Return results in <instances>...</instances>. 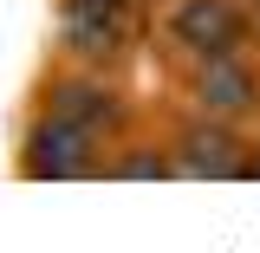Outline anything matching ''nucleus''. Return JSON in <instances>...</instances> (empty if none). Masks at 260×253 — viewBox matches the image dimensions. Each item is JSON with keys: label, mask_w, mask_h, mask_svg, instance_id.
<instances>
[{"label": "nucleus", "mask_w": 260, "mask_h": 253, "mask_svg": "<svg viewBox=\"0 0 260 253\" xmlns=\"http://www.w3.org/2000/svg\"><path fill=\"white\" fill-rule=\"evenodd\" d=\"M137 7H143V0H137Z\"/></svg>", "instance_id": "9d476101"}, {"label": "nucleus", "mask_w": 260, "mask_h": 253, "mask_svg": "<svg viewBox=\"0 0 260 253\" xmlns=\"http://www.w3.org/2000/svg\"><path fill=\"white\" fill-rule=\"evenodd\" d=\"M247 182H260V136H254V150H247Z\"/></svg>", "instance_id": "6e6552de"}, {"label": "nucleus", "mask_w": 260, "mask_h": 253, "mask_svg": "<svg viewBox=\"0 0 260 253\" xmlns=\"http://www.w3.org/2000/svg\"><path fill=\"white\" fill-rule=\"evenodd\" d=\"M150 32L176 65L221 59V52H254V7L247 0H162L150 13Z\"/></svg>", "instance_id": "7ed1b4c3"}, {"label": "nucleus", "mask_w": 260, "mask_h": 253, "mask_svg": "<svg viewBox=\"0 0 260 253\" xmlns=\"http://www.w3.org/2000/svg\"><path fill=\"white\" fill-rule=\"evenodd\" d=\"M176 97H182V111L254 130V117H260V52H221V59L176 65Z\"/></svg>", "instance_id": "39448f33"}, {"label": "nucleus", "mask_w": 260, "mask_h": 253, "mask_svg": "<svg viewBox=\"0 0 260 253\" xmlns=\"http://www.w3.org/2000/svg\"><path fill=\"white\" fill-rule=\"evenodd\" d=\"M150 7L137 0H52V59L85 71H124L143 52Z\"/></svg>", "instance_id": "f257e3e1"}, {"label": "nucleus", "mask_w": 260, "mask_h": 253, "mask_svg": "<svg viewBox=\"0 0 260 253\" xmlns=\"http://www.w3.org/2000/svg\"><path fill=\"white\" fill-rule=\"evenodd\" d=\"M162 136L176 150V175L182 182H247V150H254L247 124H221V117L182 111Z\"/></svg>", "instance_id": "423d86ee"}, {"label": "nucleus", "mask_w": 260, "mask_h": 253, "mask_svg": "<svg viewBox=\"0 0 260 253\" xmlns=\"http://www.w3.org/2000/svg\"><path fill=\"white\" fill-rule=\"evenodd\" d=\"M247 7H254V52H260V0H247Z\"/></svg>", "instance_id": "1a4fd4ad"}, {"label": "nucleus", "mask_w": 260, "mask_h": 253, "mask_svg": "<svg viewBox=\"0 0 260 253\" xmlns=\"http://www.w3.org/2000/svg\"><path fill=\"white\" fill-rule=\"evenodd\" d=\"M26 111H52V117H65V124L104 136V143H124L130 130H137V104H130V91H124L117 71H85V65H65V59L39 71Z\"/></svg>", "instance_id": "f03ea898"}, {"label": "nucleus", "mask_w": 260, "mask_h": 253, "mask_svg": "<svg viewBox=\"0 0 260 253\" xmlns=\"http://www.w3.org/2000/svg\"><path fill=\"white\" fill-rule=\"evenodd\" d=\"M104 182H182V175H176V150H169V136H137V130H130L124 143H111Z\"/></svg>", "instance_id": "0eeeda50"}, {"label": "nucleus", "mask_w": 260, "mask_h": 253, "mask_svg": "<svg viewBox=\"0 0 260 253\" xmlns=\"http://www.w3.org/2000/svg\"><path fill=\"white\" fill-rule=\"evenodd\" d=\"M111 143L91 130L65 124L52 111H26L20 143H13V175L20 182H104Z\"/></svg>", "instance_id": "20e7f679"}]
</instances>
